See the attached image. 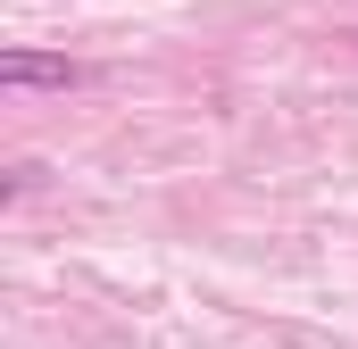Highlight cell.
Masks as SVG:
<instances>
[{
    "mask_svg": "<svg viewBox=\"0 0 358 349\" xmlns=\"http://www.w3.org/2000/svg\"><path fill=\"white\" fill-rule=\"evenodd\" d=\"M0 84H17V91H34V84H50V91H67V84H92V67L84 59H59V50H0Z\"/></svg>",
    "mask_w": 358,
    "mask_h": 349,
    "instance_id": "1",
    "label": "cell"
}]
</instances>
